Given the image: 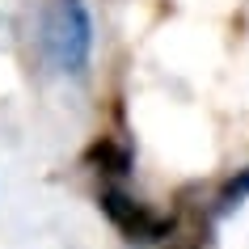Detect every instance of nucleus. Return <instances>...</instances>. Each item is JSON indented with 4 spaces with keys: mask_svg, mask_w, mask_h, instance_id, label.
<instances>
[{
    "mask_svg": "<svg viewBox=\"0 0 249 249\" xmlns=\"http://www.w3.org/2000/svg\"><path fill=\"white\" fill-rule=\"evenodd\" d=\"M85 160L97 165V169H106V173H131V152L118 144V140H110V135H102L97 144H89Z\"/></svg>",
    "mask_w": 249,
    "mask_h": 249,
    "instance_id": "nucleus-3",
    "label": "nucleus"
},
{
    "mask_svg": "<svg viewBox=\"0 0 249 249\" xmlns=\"http://www.w3.org/2000/svg\"><path fill=\"white\" fill-rule=\"evenodd\" d=\"M102 211L110 215V224H114V228H118L123 236H127L131 245L165 241V236L173 232V224H178V220H165V215H152V211H148L144 203L127 198L123 190H106V195H102Z\"/></svg>",
    "mask_w": 249,
    "mask_h": 249,
    "instance_id": "nucleus-2",
    "label": "nucleus"
},
{
    "mask_svg": "<svg viewBox=\"0 0 249 249\" xmlns=\"http://www.w3.org/2000/svg\"><path fill=\"white\" fill-rule=\"evenodd\" d=\"M42 51L59 72H85L93 51V21L85 0H55L42 21Z\"/></svg>",
    "mask_w": 249,
    "mask_h": 249,
    "instance_id": "nucleus-1",
    "label": "nucleus"
},
{
    "mask_svg": "<svg viewBox=\"0 0 249 249\" xmlns=\"http://www.w3.org/2000/svg\"><path fill=\"white\" fill-rule=\"evenodd\" d=\"M245 198H249V169H236L232 178L220 186V195H215V215H228V211H236Z\"/></svg>",
    "mask_w": 249,
    "mask_h": 249,
    "instance_id": "nucleus-4",
    "label": "nucleus"
}]
</instances>
